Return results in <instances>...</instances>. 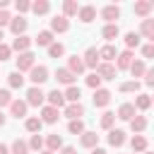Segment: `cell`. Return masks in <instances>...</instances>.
<instances>
[{
  "mask_svg": "<svg viewBox=\"0 0 154 154\" xmlns=\"http://www.w3.org/2000/svg\"><path fill=\"white\" fill-rule=\"evenodd\" d=\"M26 26H29V22H26L22 14H19V17H12V22H10V31H12L14 36H24Z\"/></svg>",
  "mask_w": 154,
  "mask_h": 154,
  "instance_id": "52a82bcc",
  "label": "cell"
},
{
  "mask_svg": "<svg viewBox=\"0 0 154 154\" xmlns=\"http://www.w3.org/2000/svg\"><path fill=\"white\" fill-rule=\"evenodd\" d=\"M41 125H43V120H41V118H36V116H31V118H26V120H24V128H26L29 132H34V135H38Z\"/></svg>",
  "mask_w": 154,
  "mask_h": 154,
  "instance_id": "1f68e13d",
  "label": "cell"
},
{
  "mask_svg": "<svg viewBox=\"0 0 154 154\" xmlns=\"http://www.w3.org/2000/svg\"><path fill=\"white\" fill-rule=\"evenodd\" d=\"M48 55H51V58L65 55V46H63V43H51V46H48Z\"/></svg>",
  "mask_w": 154,
  "mask_h": 154,
  "instance_id": "7bdbcfd3",
  "label": "cell"
},
{
  "mask_svg": "<svg viewBox=\"0 0 154 154\" xmlns=\"http://www.w3.org/2000/svg\"><path fill=\"white\" fill-rule=\"evenodd\" d=\"M38 154H55V152H51V149H43V152H38Z\"/></svg>",
  "mask_w": 154,
  "mask_h": 154,
  "instance_id": "6f0895ef",
  "label": "cell"
},
{
  "mask_svg": "<svg viewBox=\"0 0 154 154\" xmlns=\"http://www.w3.org/2000/svg\"><path fill=\"white\" fill-rule=\"evenodd\" d=\"M142 55H144V58H154V43L142 46Z\"/></svg>",
  "mask_w": 154,
  "mask_h": 154,
  "instance_id": "681fc988",
  "label": "cell"
},
{
  "mask_svg": "<svg viewBox=\"0 0 154 154\" xmlns=\"http://www.w3.org/2000/svg\"><path fill=\"white\" fill-rule=\"evenodd\" d=\"M123 41H125V48H128V51L137 48V46H140V31H128Z\"/></svg>",
  "mask_w": 154,
  "mask_h": 154,
  "instance_id": "f546056e",
  "label": "cell"
},
{
  "mask_svg": "<svg viewBox=\"0 0 154 154\" xmlns=\"http://www.w3.org/2000/svg\"><path fill=\"white\" fill-rule=\"evenodd\" d=\"M149 41H152V43H154V36H152V38H149Z\"/></svg>",
  "mask_w": 154,
  "mask_h": 154,
  "instance_id": "94428289",
  "label": "cell"
},
{
  "mask_svg": "<svg viewBox=\"0 0 154 154\" xmlns=\"http://www.w3.org/2000/svg\"><path fill=\"white\" fill-rule=\"evenodd\" d=\"M2 38H5V34H2V29H0V43H2Z\"/></svg>",
  "mask_w": 154,
  "mask_h": 154,
  "instance_id": "680465c9",
  "label": "cell"
},
{
  "mask_svg": "<svg viewBox=\"0 0 154 154\" xmlns=\"http://www.w3.org/2000/svg\"><path fill=\"white\" fill-rule=\"evenodd\" d=\"M43 101H46V94L41 91V87H31L26 91V103L29 106H43Z\"/></svg>",
  "mask_w": 154,
  "mask_h": 154,
  "instance_id": "5b68a950",
  "label": "cell"
},
{
  "mask_svg": "<svg viewBox=\"0 0 154 154\" xmlns=\"http://www.w3.org/2000/svg\"><path fill=\"white\" fill-rule=\"evenodd\" d=\"M46 149H51V152H58V149H63V137H60L58 132L48 135V137H46Z\"/></svg>",
  "mask_w": 154,
  "mask_h": 154,
  "instance_id": "4316f807",
  "label": "cell"
},
{
  "mask_svg": "<svg viewBox=\"0 0 154 154\" xmlns=\"http://www.w3.org/2000/svg\"><path fill=\"white\" fill-rule=\"evenodd\" d=\"M43 144H46V140H43L41 135H31V140H29V147H31L34 152H43Z\"/></svg>",
  "mask_w": 154,
  "mask_h": 154,
  "instance_id": "b9f144b4",
  "label": "cell"
},
{
  "mask_svg": "<svg viewBox=\"0 0 154 154\" xmlns=\"http://www.w3.org/2000/svg\"><path fill=\"white\" fill-rule=\"evenodd\" d=\"M10 22H12L10 12H7V10H0V29H2V26H10Z\"/></svg>",
  "mask_w": 154,
  "mask_h": 154,
  "instance_id": "c3c4849f",
  "label": "cell"
},
{
  "mask_svg": "<svg viewBox=\"0 0 154 154\" xmlns=\"http://www.w3.org/2000/svg\"><path fill=\"white\" fill-rule=\"evenodd\" d=\"M29 142H24V140H14L12 142V154H29Z\"/></svg>",
  "mask_w": 154,
  "mask_h": 154,
  "instance_id": "ab89813d",
  "label": "cell"
},
{
  "mask_svg": "<svg viewBox=\"0 0 154 154\" xmlns=\"http://www.w3.org/2000/svg\"><path fill=\"white\" fill-rule=\"evenodd\" d=\"M65 116H67L70 120H82L84 106H82V103H67V106H65Z\"/></svg>",
  "mask_w": 154,
  "mask_h": 154,
  "instance_id": "e0dca14e",
  "label": "cell"
},
{
  "mask_svg": "<svg viewBox=\"0 0 154 154\" xmlns=\"http://www.w3.org/2000/svg\"><path fill=\"white\" fill-rule=\"evenodd\" d=\"M26 108H29V103L26 101H22V99H14L12 103H10V113L19 120V118H26Z\"/></svg>",
  "mask_w": 154,
  "mask_h": 154,
  "instance_id": "8fae6325",
  "label": "cell"
},
{
  "mask_svg": "<svg viewBox=\"0 0 154 154\" xmlns=\"http://www.w3.org/2000/svg\"><path fill=\"white\" fill-rule=\"evenodd\" d=\"M79 144H82L84 149H96V144H99V135L87 130L84 135H79Z\"/></svg>",
  "mask_w": 154,
  "mask_h": 154,
  "instance_id": "ac0fdd59",
  "label": "cell"
},
{
  "mask_svg": "<svg viewBox=\"0 0 154 154\" xmlns=\"http://www.w3.org/2000/svg\"><path fill=\"white\" fill-rule=\"evenodd\" d=\"M82 60H84V65H87V67H91V70H96V67L101 65V55H99V48H96V46H89V48L84 51V55H82Z\"/></svg>",
  "mask_w": 154,
  "mask_h": 154,
  "instance_id": "6da1fadb",
  "label": "cell"
},
{
  "mask_svg": "<svg viewBox=\"0 0 154 154\" xmlns=\"http://www.w3.org/2000/svg\"><path fill=\"white\" fill-rule=\"evenodd\" d=\"M116 118H118L116 113L106 111V113L101 116V128H103V130H113V123H116Z\"/></svg>",
  "mask_w": 154,
  "mask_h": 154,
  "instance_id": "f35d334b",
  "label": "cell"
},
{
  "mask_svg": "<svg viewBox=\"0 0 154 154\" xmlns=\"http://www.w3.org/2000/svg\"><path fill=\"white\" fill-rule=\"evenodd\" d=\"M132 154H135V152H132Z\"/></svg>",
  "mask_w": 154,
  "mask_h": 154,
  "instance_id": "e7e4bbea",
  "label": "cell"
},
{
  "mask_svg": "<svg viewBox=\"0 0 154 154\" xmlns=\"http://www.w3.org/2000/svg\"><path fill=\"white\" fill-rule=\"evenodd\" d=\"M130 128H132L135 135H140V132L147 128V118H144V116H135V118L130 120Z\"/></svg>",
  "mask_w": 154,
  "mask_h": 154,
  "instance_id": "e575fe53",
  "label": "cell"
},
{
  "mask_svg": "<svg viewBox=\"0 0 154 154\" xmlns=\"http://www.w3.org/2000/svg\"><path fill=\"white\" fill-rule=\"evenodd\" d=\"M29 79L34 82V87L43 84V82L48 79V67H46V65H34V67H31V72H29Z\"/></svg>",
  "mask_w": 154,
  "mask_h": 154,
  "instance_id": "3957f363",
  "label": "cell"
},
{
  "mask_svg": "<svg viewBox=\"0 0 154 154\" xmlns=\"http://www.w3.org/2000/svg\"><path fill=\"white\" fill-rule=\"evenodd\" d=\"M75 14H79V5L75 0H65L63 2V17H75Z\"/></svg>",
  "mask_w": 154,
  "mask_h": 154,
  "instance_id": "f1b7e54d",
  "label": "cell"
},
{
  "mask_svg": "<svg viewBox=\"0 0 154 154\" xmlns=\"http://www.w3.org/2000/svg\"><path fill=\"white\" fill-rule=\"evenodd\" d=\"M84 67H87V65H84L82 55H70V58H67V70H70L75 77H77V75H82V72H84Z\"/></svg>",
  "mask_w": 154,
  "mask_h": 154,
  "instance_id": "ba28073f",
  "label": "cell"
},
{
  "mask_svg": "<svg viewBox=\"0 0 154 154\" xmlns=\"http://www.w3.org/2000/svg\"><path fill=\"white\" fill-rule=\"evenodd\" d=\"M29 46H31V38H29L26 34H24V36H17V38L12 41V51H17V53H26Z\"/></svg>",
  "mask_w": 154,
  "mask_h": 154,
  "instance_id": "44dd1931",
  "label": "cell"
},
{
  "mask_svg": "<svg viewBox=\"0 0 154 154\" xmlns=\"http://www.w3.org/2000/svg\"><path fill=\"white\" fill-rule=\"evenodd\" d=\"M14 99H12V94H10V89H0V108L2 106H10Z\"/></svg>",
  "mask_w": 154,
  "mask_h": 154,
  "instance_id": "f6af8a7d",
  "label": "cell"
},
{
  "mask_svg": "<svg viewBox=\"0 0 154 154\" xmlns=\"http://www.w3.org/2000/svg\"><path fill=\"white\" fill-rule=\"evenodd\" d=\"M14 7H17V12L22 14V12H29V10H31V2H26V0H17Z\"/></svg>",
  "mask_w": 154,
  "mask_h": 154,
  "instance_id": "bcb514c9",
  "label": "cell"
},
{
  "mask_svg": "<svg viewBox=\"0 0 154 154\" xmlns=\"http://www.w3.org/2000/svg\"><path fill=\"white\" fill-rule=\"evenodd\" d=\"M91 101H94L96 108H103V106L111 103V91H108V89H96L94 96H91Z\"/></svg>",
  "mask_w": 154,
  "mask_h": 154,
  "instance_id": "30bf717a",
  "label": "cell"
},
{
  "mask_svg": "<svg viewBox=\"0 0 154 154\" xmlns=\"http://www.w3.org/2000/svg\"><path fill=\"white\" fill-rule=\"evenodd\" d=\"M130 72H132V77H144V72H147V67H144V60H132V65H130Z\"/></svg>",
  "mask_w": 154,
  "mask_h": 154,
  "instance_id": "74e56055",
  "label": "cell"
},
{
  "mask_svg": "<svg viewBox=\"0 0 154 154\" xmlns=\"http://www.w3.org/2000/svg\"><path fill=\"white\" fill-rule=\"evenodd\" d=\"M144 84H149V87H154V67L144 72Z\"/></svg>",
  "mask_w": 154,
  "mask_h": 154,
  "instance_id": "f907efd6",
  "label": "cell"
},
{
  "mask_svg": "<svg viewBox=\"0 0 154 154\" xmlns=\"http://www.w3.org/2000/svg\"><path fill=\"white\" fill-rule=\"evenodd\" d=\"M99 55H101V63H113L118 58V51L113 43H106L103 48H99Z\"/></svg>",
  "mask_w": 154,
  "mask_h": 154,
  "instance_id": "5bb4252c",
  "label": "cell"
},
{
  "mask_svg": "<svg viewBox=\"0 0 154 154\" xmlns=\"http://www.w3.org/2000/svg\"><path fill=\"white\" fill-rule=\"evenodd\" d=\"M58 108H53V106H43L41 108V120L43 123H48V125H53V123H58Z\"/></svg>",
  "mask_w": 154,
  "mask_h": 154,
  "instance_id": "d6986e66",
  "label": "cell"
},
{
  "mask_svg": "<svg viewBox=\"0 0 154 154\" xmlns=\"http://www.w3.org/2000/svg\"><path fill=\"white\" fill-rule=\"evenodd\" d=\"M101 36L111 43V41H116L118 36H120V29H118V24H106L103 26V31H101Z\"/></svg>",
  "mask_w": 154,
  "mask_h": 154,
  "instance_id": "d4e9b609",
  "label": "cell"
},
{
  "mask_svg": "<svg viewBox=\"0 0 154 154\" xmlns=\"http://www.w3.org/2000/svg\"><path fill=\"white\" fill-rule=\"evenodd\" d=\"M116 72H118V67H116L113 63H101V65L96 67V75H99L101 79H116Z\"/></svg>",
  "mask_w": 154,
  "mask_h": 154,
  "instance_id": "9c48e42d",
  "label": "cell"
},
{
  "mask_svg": "<svg viewBox=\"0 0 154 154\" xmlns=\"http://www.w3.org/2000/svg\"><path fill=\"white\" fill-rule=\"evenodd\" d=\"M130 147H132V152H147V137L144 135H135L132 140H130Z\"/></svg>",
  "mask_w": 154,
  "mask_h": 154,
  "instance_id": "83f0119b",
  "label": "cell"
},
{
  "mask_svg": "<svg viewBox=\"0 0 154 154\" xmlns=\"http://www.w3.org/2000/svg\"><path fill=\"white\" fill-rule=\"evenodd\" d=\"M46 101H48V106H53V108H65V106H67L65 91H58V89L48 91V94H46Z\"/></svg>",
  "mask_w": 154,
  "mask_h": 154,
  "instance_id": "277c9868",
  "label": "cell"
},
{
  "mask_svg": "<svg viewBox=\"0 0 154 154\" xmlns=\"http://www.w3.org/2000/svg\"><path fill=\"white\" fill-rule=\"evenodd\" d=\"M55 79H58L60 84H65V87H72V84H75V75H72L67 67H58V70H55Z\"/></svg>",
  "mask_w": 154,
  "mask_h": 154,
  "instance_id": "2e32d148",
  "label": "cell"
},
{
  "mask_svg": "<svg viewBox=\"0 0 154 154\" xmlns=\"http://www.w3.org/2000/svg\"><path fill=\"white\" fill-rule=\"evenodd\" d=\"M67 130L72 132V135H84L87 130H84V120H70L67 123Z\"/></svg>",
  "mask_w": 154,
  "mask_h": 154,
  "instance_id": "60d3db41",
  "label": "cell"
},
{
  "mask_svg": "<svg viewBox=\"0 0 154 154\" xmlns=\"http://www.w3.org/2000/svg\"><path fill=\"white\" fill-rule=\"evenodd\" d=\"M31 10H34V14H48L51 2H48V0H36V2L31 5Z\"/></svg>",
  "mask_w": 154,
  "mask_h": 154,
  "instance_id": "8d00e7d4",
  "label": "cell"
},
{
  "mask_svg": "<svg viewBox=\"0 0 154 154\" xmlns=\"http://www.w3.org/2000/svg\"><path fill=\"white\" fill-rule=\"evenodd\" d=\"M108 144H111V147H123V144H125V132L118 130V128L108 130Z\"/></svg>",
  "mask_w": 154,
  "mask_h": 154,
  "instance_id": "ffe728a7",
  "label": "cell"
},
{
  "mask_svg": "<svg viewBox=\"0 0 154 154\" xmlns=\"http://www.w3.org/2000/svg\"><path fill=\"white\" fill-rule=\"evenodd\" d=\"M77 17H79V22L89 24V22H94V19H96V7H94V5H82Z\"/></svg>",
  "mask_w": 154,
  "mask_h": 154,
  "instance_id": "4fadbf2b",
  "label": "cell"
},
{
  "mask_svg": "<svg viewBox=\"0 0 154 154\" xmlns=\"http://www.w3.org/2000/svg\"><path fill=\"white\" fill-rule=\"evenodd\" d=\"M87 87H91L94 91H96V89H101V77H99L96 72H91V75L87 77Z\"/></svg>",
  "mask_w": 154,
  "mask_h": 154,
  "instance_id": "ee69618b",
  "label": "cell"
},
{
  "mask_svg": "<svg viewBox=\"0 0 154 154\" xmlns=\"http://www.w3.org/2000/svg\"><path fill=\"white\" fill-rule=\"evenodd\" d=\"M7 7V0H0V10H5Z\"/></svg>",
  "mask_w": 154,
  "mask_h": 154,
  "instance_id": "9f6ffc18",
  "label": "cell"
},
{
  "mask_svg": "<svg viewBox=\"0 0 154 154\" xmlns=\"http://www.w3.org/2000/svg\"><path fill=\"white\" fill-rule=\"evenodd\" d=\"M12 55V46H7V43H0V60H7Z\"/></svg>",
  "mask_w": 154,
  "mask_h": 154,
  "instance_id": "7dc6e473",
  "label": "cell"
},
{
  "mask_svg": "<svg viewBox=\"0 0 154 154\" xmlns=\"http://www.w3.org/2000/svg\"><path fill=\"white\" fill-rule=\"evenodd\" d=\"M0 154H10V149H7V144H2V142H0Z\"/></svg>",
  "mask_w": 154,
  "mask_h": 154,
  "instance_id": "f5cc1de1",
  "label": "cell"
},
{
  "mask_svg": "<svg viewBox=\"0 0 154 154\" xmlns=\"http://www.w3.org/2000/svg\"><path fill=\"white\" fill-rule=\"evenodd\" d=\"M118 91H123V94H135V91H140V82H137V79L123 82V84L118 87Z\"/></svg>",
  "mask_w": 154,
  "mask_h": 154,
  "instance_id": "d590c367",
  "label": "cell"
},
{
  "mask_svg": "<svg viewBox=\"0 0 154 154\" xmlns=\"http://www.w3.org/2000/svg\"><path fill=\"white\" fill-rule=\"evenodd\" d=\"M135 111H137V108H135V103H123V106L118 108V113H116V116H118L120 120H132V118H135Z\"/></svg>",
  "mask_w": 154,
  "mask_h": 154,
  "instance_id": "cb8c5ba5",
  "label": "cell"
},
{
  "mask_svg": "<svg viewBox=\"0 0 154 154\" xmlns=\"http://www.w3.org/2000/svg\"><path fill=\"white\" fill-rule=\"evenodd\" d=\"M79 99H82V89L77 84H72V87L65 89V101L67 103H79Z\"/></svg>",
  "mask_w": 154,
  "mask_h": 154,
  "instance_id": "603a6c76",
  "label": "cell"
},
{
  "mask_svg": "<svg viewBox=\"0 0 154 154\" xmlns=\"http://www.w3.org/2000/svg\"><path fill=\"white\" fill-rule=\"evenodd\" d=\"M152 106V96L149 94H137V99H135V108L137 111H147Z\"/></svg>",
  "mask_w": 154,
  "mask_h": 154,
  "instance_id": "836d02e7",
  "label": "cell"
},
{
  "mask_svg": "<svg viewBox=\"0 0 154 154\" xmlns=\"http://www.w3.org/2000/svg\"><path fill=\"white\" fill-rule=\"evenodd\" d=\"M5 120H7V118H5V113H2V111H0V128H2V125H5Z\"/></svg>",
  "mask_w": 154,
  "mask_h": 154,
  "instance_id": "11a10c76",
  "label": "cell"
},
{
  "mask_svg": "<svg viewBox=\"0 0 154 154\" xmlns=\"http://www.w3.org/2000/svg\"><path fill=\"white\" fill-rule=\"evenodd\" d=\"M70 29V22H67V17H63V14H55L53 19H51V31L53 34H65Z\"/></svg>",
  "mask_w": 154,
  "mask_h": 154,
  "instance_id": "8992f818",
  "label": "cell"
},
{
  "mask_svg": "<svg viewBox=\"0 0 154 154\" xmlns=\"http://www.w3.org/2000/svg\"><path fill=\"white\" fill-rule=\"evenodd\" d=\"M91 154H108L106 149H101V147H96V149H91Z\"/></svg>",
  "mask_w": 154,
  "mask_h": 154,
  "instance_id": "db71d44e",
  "label": "cell"
},
{
  "mask_svg": "<svg viewBox=\"0 0 154 154\" xmlns=\"http://www.w3.org/2000/svg\"><path fill=\"white\" fill-rule=\"evenodd\" d=\"M130 65H132V51H123V53H118V58H116V67L118 70H130Z\"/></svg>",
  "mask_w": 154,
  "mask_h": 154,
  "instance_id": "9a60e30c",
  "label": "cell"
},
{
  "mask_svg": "<svg viewBox=\"0 0 154 154\" xmlns=\"http://www.w3.org/2000/svg\"><path fill=\"white\" fill-rule=\"evenodd\" d=\"M34 41H36L38 46H46V48H48L51 43H55V41H53V31H51V29H43V31H38Z\"/></svg>",
  "mask_w": 154,
  "mask_h": 154,
  "instance_id": "484cf974",
  "label": "cell"
},
{
  "mask_svg": "<svg viewBox=\"0 0 154 154\" xmlns=\"http://www.w3.org/2000/svg\"><path fill=\"white\" fill-rule=\"evenodd\" d=\"M152 103H154V96H152Z\"/></svg>",
  "mask_w": 154,
  "mask_h": 154,
  "instance_id": "be15d7a7",
  "label": "cell"
},
{
  "mask_svg": "<svg viewBox=\"0 0 154 154\" xmlns=\"http://www.w3.org/2000/svg\"><path fill=\"white\" fill-rule=\"evenodd\" d=\"M60 154H77V149H75V147H63Z\"/></svg>",
  "mask_w": 154,
  "mask_h": 154,
  "instance_id": "816d5d0a",
  "label": "cell"
},
{
  "mask_svg": "<svg viewBox=\"0 0 154 154\" xmlns=\"http://www.w3.org/2000/svg\"><path fill=\"white\" fill-rule=\"evenodd\" d=\"M132 10H135V14H137V17L147 19V17H149V12H152V2H147V0H137Z\"/></svg>",
  "mask_w": 154,
  "mask_h": 154,
  "instance_id": "7402d4cb",
  "label": "cell"
},
{
  "mask_svg": "<svg viewBox=\"0 0 154 154\" xmlns=\"http://www.w3.org/2000/svg\"><path fill=\"white\" fill-rule=\"evenodd\" d=\"M101 17L106 19V24H116V19L120 17V7L118 5H106L101 10Z\"/></svg>",
  "mask_w": 154,
  "mask_h": 154,
  "instance_id": "7c38bea8",
  "label": "cell"
},
{
  "mask_svg": "<svg viewBox=\"0 0 154 154\" xmlns=\"http://www.w3.org/2000/svg\"><path fill=\"white\" fill-rule=\"evenodd\" d=\"M144 154H154V152H144Z\"/></svg>",
  "mask_w": 154,
  "mask_h": 154,
  "instance_id": "6125c7cd",
  "label": "cell"
},
{
  "mask_svg": "<svg viewBox=\"0 0 154 154\" xmlns=\"http://www.w3.org/2000/svg\"><path fill=\"white\" fill-rule=\"evenodd\" d=\"M7 84H10L12 89H22V87H24V77H22V72H17V70L10 72V75H7Z\"/></svg>",
  "mask_w": 154,
  "mask_h": 154,
  "instance_id": "4dcf8cb0",
  "label": "cell"
},
{
  "mask_svg": "<svg viewBox=\"0 0 154 154\" xmlns=\"http://www.w3.org/2000/svg\"><path fill=\"white\" fill-rule=\"evenodd\" d=\"M34 58H36V55H34L31 51L19 53V55H17V72H26V70L31 72V67H34Z\"/></svg>",
  "mask_w": 154,
  "mask_h": 154,
  "instance_id": "7a4b0ae2",
  "label": "cell"
},
{
  "mask_svg": "<svg viewBox=\"0 0 154 154\" xmlns=\"http://www.w3.org/2000/svg\"><path fill=\"white\" fill-rule=\"evenodd\" d=\"M152 10H154V0H152Z\"/></svg>",
  "mask_w": 154,
  "mask_h": 154,
  "instance_id": "91938a15",
  "label": "cell"
},
{
  "mask_svg": "<svg viewBox=\"0 0 154 154\" xmlns=\"http://www.w3.org/2000/svg\"><path fill=\"white\" fill-rule=\"evenodd\" d=\"M140 36H147V38H152L154 36V19H142V24H140Z\"/></svg>",
  "mask_w": 154,
  "mask_h": 154,
  "instance_id": "d6a6232c",
  "label": "cell"
}]
</instances>
